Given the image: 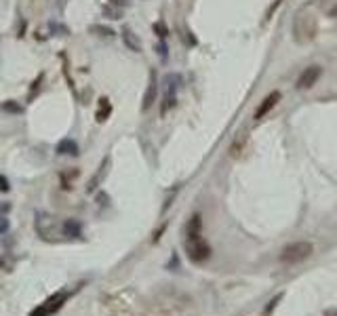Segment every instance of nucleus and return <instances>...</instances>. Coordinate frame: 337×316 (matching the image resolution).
Segmentation results:
<instances>
[{
    "instance_id": "1",
    "label": "nucleus",
    "mask_w": 337,
    "mask_h": 316,
    "mask_svg": "<svg viewBox=\"0 0 337 316\" xmlns=\"http://www.w3.org/2000/svg\"><path fill=\"white\" fill-rule=\"evenodd\" d=\"M314 253V247H312V242H308V240H297V242H291L287 244L285 249L280 251V261L282 263H299V261H304L308 259L310 255Z\"/></svg>"
},
{
    "instance_id": "2",
    "label": "nucleus",
    "mask_w": 337,
    "mask_h": 316,
    "mask_svg": "<svg viewBox=\"0 0 337 316\" xmlns=\"http://www.w3.org/2000/svg\"><path fill=\"white\" fill-rule=\"evenodd\" d=\"M185 253L192 263H202L211 257V244L202 238V234L198 236H185Z\"/></svg>"
},
{
    "instance_id": "3",
    "label": "nucleus",
    "mask_w": 337,
    "mask_h": 316,
    "mask_svg": "<svg viewBox=\"0 0 337 316\" xmlns=\"http://www.w3.org/2000/svg\"><path fill=\"white\" fill-rule=\"evenodd\" d=\"M66 300H68V293H55V295H51L44 304H40L38 308H34V310L30 312V316H51V314H55V312L61 308V306L66 304Z\"/></svg>"
},
{
    "instance_id": "4",
    "label": "nucleus",
    "mask_w": 337,
    "mask_h": 316,
    "mask_svg": "<svg viewBox=\"0 0 337 316\" xmlns=\"http://www.w3.org/2000/svg\"><path fill=\"white\" fill-rule=\"evenodd\" d=\"M321 76H323V68H321V66H308L304 72L297 76L295 89H299V91L312 89V86H314L318 80H321Z\"/></svg>"
},
{
    "instance_id": "5",
    "label": "nucleus",
    "mask_w": 337,
    "mask_h": 316,
    "mask_svg": "<svg viewBox=\"0 0 337 316\" xmlns=\"http://www.w3.org/2000/svg\"><path fill=\"white\" fill-rule=\"evenodd\" d=\"M34 228H36V232H38L40 238L49 240L51 236H53V230H55V219H53L49 213H44V211H36Z\"/></svg>"
},
{
    "instance_id": "6",
    "label": "nucleus",
    "mask_w": 337,
    "mask_h": 316,
    "mask_svg": "<svg viewBox=\"0 0 337 316\" xmlns=\"http://www.w3.org/2000/svg\"><path fill=\"white\" fill-rule=\"evenodd\" d=\"M280 97H282V95H280V91H272L270 95H268V97H265L259 105H257V110H255V120H263L265 116H268V114L274 110V108H276V103L280 101Z\"/></svg>"
},
{
    "instance_id": "7",
    "label": "nucleus",
    "mask_w": 337,
    "mask_h": 316,
    "mask_svg": "<svg viewBox=\"0 0 337 316\" xmlns=\"http://www.w3.org/2000/svg\"><path fill=\"white\" fill-rule=\"evenodd\" d=\"M156 97H158V76L152 70V72H150V80H148V89L144 93V103H141V110L148 112L156 103Z\"/></svg>"
},
{
    "instance_id": "8",
    "label": "nucleus",
    "mask_w": 337,
    "mask_h": 316,
    "mask_svg": "<svg viewBox=\"0 0 337 316\" xmlns=\"http://www.w3.org/2000/svg\"><path fill=\"white\" fill-rule=\"evenodd\" d=\"M55 154H59V156H78L81 154V148H78V144L74 142L72 137H64L55 146Z\"/></svg>"
},
{
    "instance_id": "9",
    "label": "nucleus",
    "mask_w": 337,
    "mask_h": 316,
    "mask_svg": "<svg viewBox=\"0 0 337 316\" xmlns=\"http://www.w3.org/2000/svg\"><path fill=\"white\" fill-rule=\"evenodd\" d=\"M120 36H122V42H125V47H127L129 51H133V53H141V40H139L137 34L129 28V25H125V28H122Z\"/></svg>"
},
{
    "instance_id": "10",
    "label": "nucleus",
    "mask_w": 337,
    "mask_h": 316,
    "mask_svg": "<svg viewBox=\"0 0 337 316\" xmlns=\"http://www.w3.org/2000/svg\"><path fill=\"white\" fill-rule=\"evenodd\" d=\"M64 234L78 238V236H83V224L78 222V219H66L64 222Z\"/></svg>"
},
{
    "instance_id": "11",
    "label": "nucleus",
    "mask_w": 337,
    "mask_h": 316,
    "mask_svg": "<svg viewBox=\"0 0 337 316\" xmlns=\"http://www.w3.org/2000/svg\"><path fill=\"white\" fill-rule=\"evenodd\" d=\"M198 234H202V217L196 213L190 217L188 226H185V236H198Z\"/></svg>"
},
{
    "instance_id": "12",
    "label": "nucleus",
    "mask_w": 337,
    "mask_h": 316,
    "mask_svg": "<svg viewBox=\"0 0 337 316\" xmlns=\"http://www.w3.org/2000/svg\"><path fill=\"white\" fill-rule=\"evenodd\" d=\"M110 114H112V103H110V99H108V97H101V99H99V110L95 112L97 122H105Z\"/></svg>"
},
{
    "instance_id": "13",
    "label": "nucleus",
    "mask_w": 337,
    "mask_h": 316,
    "mask_svg": "<svg viewBox=\"0 0 337 316\" xmlns=\"http://www.w3.org/2000/svg\"><path fill=\"white\" fill-rule=\"evenodd\" d=\"M88 32H91V34H97V36H101V38H112V36H116V32H114L112 28H108V25H101V23L88 25Z\"/></svg>"
},
{
    "instance_id": "14",
    "label": "nucleus",
    "mask_w": 337,
    "mask_h": 316,
    "mask_svg": "<svg viewBox=\"0 0 337 316\" xmlns=\"http://www.w3.org/2000/svg\"><path fill=\"white\" fill-rule=\"evenodd\" d=\"M177 105V95H171V93H165V99L161 103V116H167L168 112Z\"/></svg>"
},
{
    "instance_id": "15",
    "label": "nucleus",
    "mask_w": 337,
    "mask_h": 316,
    "mask_svg": "<svg viewBox=\"0 0 337 316\" xmlns=\"http://www.w3.org/2000/svg\"><path fill=\"white\" fill-rule=\"evenodd\" d=\"M105 166H108V158H105V160L101 162V166H99V171H97V175L95 177L88 181V186H86V192H95L97 190V186H99V181L103 179V171H105Z\"/></svg>"
},
{
    "instance_id": "16",
    "label": "nucleus",
    "mask_w": 337,
    "mask_h": 316,
    "mask_svg": "<svg viewBox=\"0 0 337 316\" xmlns=\"http://www.w3.org/2000/svg\"><path fill=\"white\" fill-rule=\"evenodd\" d=\"M2 112H6V114H23V105L19 103V101H15V99H6V101H2Z\"/></svg>"
},
{
    "instance_id": "17",
    "label": "nucleus",
    "mask_w": 337,
    "mask_h": 316,
    "mask_svg": "<svg viewBox=\"0 0 337 316\" xmlns=\"http://www.w3.org/2000/svg\"><path fill=\"white\" fill-rule=\"evenodd\" d=\"M42 78H44V74H38V78H34V82H32V86H30V93H28V101H32L34 97H36V93H40Z\"/></svg>"
},
{
    "instance_id": "18",
    "label": "nucleus",
    "mask_w": 337,
    "mask_h": 316,
    "mask_svg": "<svg viewBox=\"0 0 337 316\" xmlns=\"http://www.w3.org/2000/svg\"><path fill=\"white\" fill-rule=\"evenodd\" d=\"M245 148H247V137H245V135H238L230 152H232V156H241V152L245 150Z\"/></svg>"
},
{
    "instance_id": "19",
    "label": "nucleus",
    "mask_w": 337,
    "mask_h": 316,
    "mask_svg": "<svg viewBox=\"0 0 337 316\" xmlns=\"http://www.w3.org/2000/svg\"><path fill=\"white\" fill-rule=\"evenodd\" d=\"M49 30L53 34H57V36H68V34H70V30L66 28L64 23H59V21H49Z\"/></svg>"
},
{
    "instance_id": "20",
    "label": "nucleus",
    "mask_w": 337,
    "mask_h": 316,
    "mask_svg": "<svg viewBox=\"0 0 337 316\" xmlns=\"http://www.w3.org/2000/svg\"><path fill=\"white\" fill-rule=\"evenodd\" d=\"M103 15L110 17V19H120L122 17V11L118 6H112V4H103Z\"/></svg>"
},
{
    "instance_id": "21",
    "label": "nucleus",
    "mask_w": 337,
    "mask_h": 316,
    "mask_svg": "<svg viewBox=\"0 0 337 316\" xmlns=\"http://www.w3.org/2000/svg\"><path fill=\"white\" fill-rule=\"evenodd\" d=\"M154 32H156V36L163 38V40L168 36V28H167L165 21H156V23H154Z\"/></svg>"
},
{
    "instance_id": "22",
    "label": "nucleus",
    "mask_w": 337,
    "mask_h": 316,
    "mask_svg": "<svg viewBox=\"0 0 337 316\" xmlns=\"http://www.w3.org/2000/svg\"><path fill=\"white\" fill-rule=\"evenodd\" d=\"M280 300H282V293H280V295H276V297H272V300H270V304L265 306V310H263V316H270V314L274 312V308H276V306L280 304Z\"/></svg>"
},
{
    "instance_id": "23",
    "label": "nucleus",
    "mask_w": 337,
    "mask_h": 316,
    "mask_svg": "<svg viewBox=\"0 0 337 316\" xmlns=\"http://www.w3.org/2000/svg\"><path fill=\"white\" fill-rule=\"evenodd\" d=\"M156 51H158V55H161L163 59H167V57H168V53H167L168 49H167V45H165V40H163V42H158V45H156Z\"/></svg>"
},
{
    "instance_id": "24",
    "label": "nucleus",
    "mask_w": 337,
    "mask_h": 316,
    "mask_svg": "<svg viewBox=\"0 0 337 316\" xmlns=\"http://www.w3.org/2000/svg\"><path fill=\"white\" fill-rule=\"evenodd\" d=\"M8 226H11V224H8V219H6L4 215H0V234H6V232H8Z\"/></svg>"
},
{
    "instance_id": "25",
    "label": "nucleus",
    "mask_w": 337,
    "mask_h": 316,
    "mask_svg": "<svg viewBox=\"0 0 337 316\" xmlns=\"http://www.w3.org/2000/svg\"><path fill=\"white\" fill-rule=\"evenodd\" d=\"M11 190V186H8V179L4 177L2 173H0V192H8Z\"/></svg>"
},
{
    "instance_id": "26",
    "label": "nucleus",
    "mask_w": 337,
    "mask_h": 316,
    "mask_svg": "<svg viewBox=\"0 0 337 316\" xmlns=\"http://www.w3.org/2000/svg\"><path fill=\"white\" fill-rule=\"evenodd\" d=\"M11 211V203H0V215H6Z\"/></svg>"
},
{
    "instance_id": "27",
    "label": "nucleus",
    "mask_w": 337,
    "mask_h": 316,
    "mask_svg": "<svg viewBox=\"0 0 337 316\" xmlns=\"http://www.w3.org/2000/svg\"><path fill=\"white\" fill-rule=\"evenodd\" d=\"M177 266H179V259H177V255H175V253H173V257H171V261H168V270H173V268H177Z\"/></svg>"
}]
</instances>
